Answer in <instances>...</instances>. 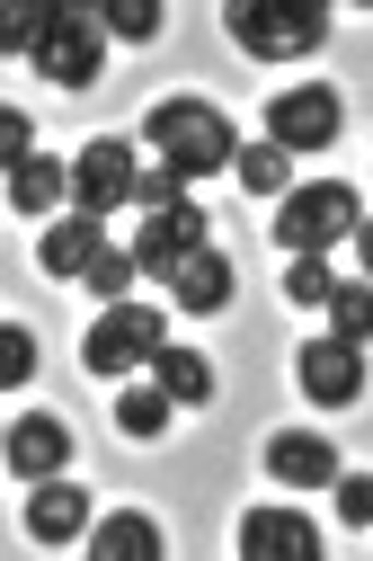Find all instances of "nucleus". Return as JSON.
I'll list each match as a JSON object with an SVG mask.
<instances>
[{
    "instance_id": "f3484780",
    "label": "nucleus",
    "mask_w": 373,
    "mask_h": 561,
    "mask_svg": "<svg viewBox=\"0 0 373 561\" xmlns=\"http://www.w3.org/2000/svg\"><path fill=\"white\" fill-rule=\"evenodd\" d=\"M62 196H71V170H62V161H45V152H36V161H19V170H10V215H54Z\"/></svg>"
},
{
    "instance_id": "a878e982",
    "label": "nucleus",
    "mask_w": 373,
    "mask_h": 561,
    "mask_svg": "<svg viewBox=\"0 0 373 561\" xmlns=\"http://www.w3.org/2000/svg\"><path fill=\"white\" fill-rule=\"evenodd\" d=\"M98 19H107V36H125V45L161 36V10H152V0H98Z\"/></svg>"
},
{
    "instance_id": "2eb2a0df",
    "label": "nucleus",
    "mask_w": 373,
    "mask_h": 561,
    "mask_svg": "<svg viewBox=\"0 0 373 561\" xmlns=\"http://www.w3.org/2000/svg\"><path fill=\"white\" fill-rule=\"evenodd\" d=\"M98 250H107L98 215H54V224H45V241H36L45 276H90V267H98Z\"/></svg>"
},
{
    "instance_id": "6e6552de",
    "label": "nucleus",
    "mask_w": 373,
    "mask_h": 561,
    "mask_svg": "<svg viewBox=\"0 0 373 561\" xmlns=\"http://www.w3.org/2000/svg\"><path fill=\"white\" fill-rule=\"evenodd\" d=\"M293 383H303L320 410H347L355 392H364V339H338V330H320L303 357H293Z\"/></svg>"
},
{
    "instance_id": "4be33fe9",
    "label": "nucleus",
    "mask_w": 373,
    "mask_h": 561,
    "mask_svg": "<svg viewBox=\"0 0 373 561\" xmlns=\"http://www.w3.org/2000/svg\"><path fill=\"white\" fill-rule=\"evenodd\" d=\"M133 276H142V259H133V250H116V241H107V250H98V267H90V276H81V286H90V295H98V304H125V286H133Z\"/></svg>"
},
{
    "instance_id": "c85d7f7f",
    "label": "nucleus",
    "mask_w": 373,
    "mask_h": 561,
    "mask_svg": "<svg viewBox=\"0 0 373 561\" xmlns=\"http://www.w3.org/2000/svg\"><path fill=\"white\" fill-rule=\"evenodd\" d=\"M0 161H36V125H27V107H0Z\"/></svg>"
},
{
    "instance_id": "a211bd4d",
    "label": "nucleus",
    "mask_w": 373,
    "mask_h": 561,
    "mask_svg": "<svg viewBox=\"0 0 373 561\" xmlns=\"http://www.w3.org/2000/svg\"><path fill=\"white\" fill-rule=\"evenodd\" d=\"M170 410H178L170 383H125V392H116V428H125L133 446H152V437L170 428Z\"/></svg>"
},
{
    "instance_id": "0eeeda50",
    "label": "nucleus",
    "mask_w": 373,
    "mask_h": 561,
    "mask_svg": "<svg viewBox=\"0 0 373 561\" xmlns=\"http://www.w3.org/2000/svg\"><path fill=\"white\" fill-rule=\"evenodd\" d=\"M133 144H107V134H98V144L81 152V161H71V215H116V205H133Z\"/></svg>"
},
{
    "instance_id": "412c9836",
    "label": "nucleus",
    "mask_w": 373,
    "mask_h": 561,
    "mask_svg": "<svg viewBox=\"0 0 373 561\" xmlns=\"http://www.w3.org/2000/svg\"><path fill=\"white\" fill-rule=\"evenodd\" d=\"M54 19H62L54 0H19V10L0 19V45H10V54H27V62H36V45L54 36Z\"/></svg>"
},
{
    "instance_id": "aec40b11",
    "label": "nucleus",
    "mask_w": 373,
    "mask_h": 561,
    "mask_svg": "<svg viewBox=\"0 0 373 561\" xmlns=\"http://www.w3.org/2000/svg\"><path fill=\"white\" fill-rule=\"evenodd\" d=\"M232 170H241L249 196H284V187H293V152H284V144H241Z\"/></svg>"
},
{
    "instance_id": "b1692460",
    "label": "nucleus",
    "mask_w": 373,
    "mask_h": 561,
    "mask_svg": "<svg viewBox=\"0 0 373 561\" xmlns=\"http://www.w3.org/2000/svg\"><path fill=\"white\" fill-rule=\"evenodd\" d=\"M320 312H329V330H338V339H373V286H338Z\"/></svg>"
},
{
    "instance_id": "20e7f679",
    "label": "nucleus",
    "mask_w": 373,
    "mask_h": 561,
    "mask_svg": "<svg viewBox=\"0 0 373 561\" xmlns=\"http://www.w3.org/2000/svg\"><path fill=\"white\" fill-rule=\"evenodd\" d=\"M161 347H170V321H161L152 304H98V321H90V339H81V366H90V383H98V375L152 366Z\"/></svg>"
},
{
    "instance_id": "cd10ccee",
    "label": "nucleus",
    "mask_w": 373,
    "mask_h": 561,
    "mask_svg": "<svg viewBox=\"0 0 373 561\" xmlns=\"http://www.w3.org/2000/svg\"><path fill=\"white\" fill-rule=\"evenodd\" d=\"M329 500H338L347 526H373V472H338V481H329Z\"/></svg>"
},
{
    "instance_id": "7ed1b4c3",
    "label": "nucleus",
    "mask_w": 373,
    "mask_h": 561,
    "mask_svg": "<svg viewBox=\"0 0 373 561\" xmlns=\"http://www.w3.org/2000/svg\"><path fill=\"white\" fill-rule=\"evenodd\" d=\"M355 187L347 179H312V187H284V215H276V241L293 259H320L329 241H355Z\"/></svg>"
},
{
    "instance_id": "dca6fc26",
    "label": "nucleus",
    "mask_w": 373,
    "mask_h": 561,
    "mask_svg": "<svg viewBox=\"0 0 373 561\" xmlns=\"http://www.w3.org/2000/svg\"><path fill=\"white\" fill-rule=\"evenodd\" d=\"M90 543H98V561H161V552H170V543H161V526L142 517V508L98 517V526H90Z\"/></svg>"
},
{
    "instance_id": "9d476101",
    "label": "nucleus",
    "mask_w": 373,
    "mask_h": 561,
    "mask_svg": "<svg viewBox=\"0 0 373 561\" xmlns=\"http://www.w3.org/2000/svg\"><path fill=\"white\" fill-rule=\"evenodd\" d=\"M241 552L249 561H320V526L303 508H249L241 517Z\"/></svg>"
},
{
    "instance_id": "1a4fd4ad",
    "label": "nucleus",
    "mask_w": 373,
    "mask_h": 561,
    "mask_svg": "<svg viewBox=\"0 0 373 561\" xmlns=\"http://www.w3.org/2000/svg\"><path fill=\"white\" fill-rule=\"evenodd\" d=\"M90 535V490L81 481H62V472H45V481H27V543H81Z\"/></svg>"
},
{
    "instance_id": "c756f323",
    "label": "nucleus",
    "mask_w": 373,
    "mask_h": 561,
    "mask_svg": "<svg viewBox=\"0 0 373 561\" xmlns=\"http://www.w3.org/2000/svg\"><path fill=\"white\" fill-rule=\"evenodd\" d=\"M355 259H364V276H373V224H355Z\"/></svg>"
},
{
    "instance_id": "ddd939ff",
    "label": "nucleus",
    "mask_w": 373,
    "mask_h": 561,
    "mask_svg": "<svg viewBox=\"0 0 373 561\" xmlns=\"http://www.w3.org/2000/svg\"><path fill=\"white\" fill-rule=\"evenodd\" d=\"M71 463V428L54 410H27V419H10V472L19 481H45V472H62Z\"/></svg>"
},
{
    "instance_id": "f257e3e1",
    "label": "nucleus",
    "mask_w": 373,
    "mask_h": 561,
    "mask_svg": "<svg viewBox=\"0 0 373 561\" xmlns=\"http://www.w3.org/2000/svg\"><path fill=\"white\" fill-rule=\"evenodd\" d=\"M142 144H152L178 179H213L241 161V134L232 116H222L213 99H152V116H142Z\"/></svg>"
},
{
    "instance_id": "f8f14e48",
    "label": "nucleus",
    "mask_w": 373,
    "mask_h": 561,
    "mask_svg": "<svg viewBox=\"0 0 373 561\" xmlns=\"http://www.w3.org/2000/svg\"><path fill=\"white\" fill-rule=\"evenodd\" d=\"M267 472L284 490H329L338 481V446L320 428H284V437H267Z\"/></svg>"
},
{
    "instance_id": "6ab92c4d",
    "label": "nucleus",
    "mask_w": 373,
    "mask_h": 561,
    "mask_svg": "<svg viewBox=\"0 0 373 561\" xmlns=\"http://www.w3.org/2000/svg\"><path fill=\"white\" fill-rule=\"evenodd\" d=\"M152 383H170L178 410L213 401V366H205V347H161V357H152Z\"/></svg>"
},
{
    "instance_id": "423d86ee",
    "label": "nucleus",
    "mask_w": 373,
    "mask_h": 561,
    "mask_svg": "<svg viewBox=\"0 0 373 561\" xmlns=\"http://www.w3.org/2000/svg\"><path fill=\"white\" fill-rule=\"evenodd\" d=\"M338 125H347V107H338V90H320V81L267 99V144H284V152H320V144H338Z\"/></svg>"
},
{
    "instance_id": "f03ea898",
    "label": "nucleus",
    "mask_w": 373,
    "mask_h": 561,
    "mask_svg": "<svg viewBox=\"0 0 373 561\" xmlns=\"http://www.w3.org/2000/svg\"><path fill=\"white\" fill-rule=\"evenodd\" d=\"M222 36H232L241 54H258V62H303V54H320L329 10H312V0H293V10H267V0H232V10H222Z\"/></svg>"
},
{
    "instance_id": "393cba45",
    "label": "nucleus",
    "mask_w": 373,
    "mask_h": 561,
    "mask_svg": "<svg viewBox=\"0 0 373 561\" xmlns=\"http://www.w3.org/2000/svg\"><path fill=\"white\" fill-rule=\"evenodd\" d=\"M284 295L303 304V312H320V304L338 295V276H329V259H293V267H284Z\"/></svg>"
},
{
    "instance_id": "bb28decb",
    "label": "nucleus",
    "mask_w": 373,
    "mask_h": 561,
    "mask_svg": "<svg viewBox=\"0 0 373 561\" xmlns=\"http://www.w3.org/2000/svg\"><path fill=\"white\" fill-rule=\"evenodd\" d=\"M27 375H36V330L0 321V383H27Z\"/></svg>"
},
{
    "instance_id": "5701e85b",
    "label": "nucleus",
    "mask_w": 373,
    "mask_h": 561,
    "mask_svg": "<svg viewBox=\"0 0 373 561\" xmlns=\"http://www.w3.org/2000/svg\"><path fill=\"white\" fill-rule=\"evenodd\" d=\"M170 205H187V179L170 161H152V170L133 179V215H170Z\"/></svg>"
},
{
    "instance_id": "39448f33",
    "label": "nucleus",
    "mask_w": 373,
    "mask_h": 561,
    "mask_svg": "<svg viewBox=\"0 0 373 561\" xmlns=\"http://www.w3.org/2000/svg\"><path fill=\"white\" fill-rule=\"evenodd\" d=\"M36 72H45L54 90H90V81L107 72V19H98V10H62L54 36L36 45Z\"/></svg>"
},
{
    "instance_id": "9b49d317",
    "label": "nucleus",
    "mask_w": 373,
    "mask_h": 561,
    "mask_svg": "<svg viewBox=\"0 0 373 561\" xmlns=\"http://www.w3.org/2000/svg\"><path fill=\"white\" fill-rule=\"evenodd\" d=\"M187 250H205V205L187 196V205H170V215H142V241H133V259H142V276H161L187 259Z\"/></svg>"
},
{
    "instance_id": "4468645a",
    "label": "nucleus",
    "mask_w": 373,
    "mask_h": 561,
    "mask_svg": "<svg viewBox=\"0 0 373 561\" xmlns=\"http://www.w3.org/2000/svg\"><path fill=\"white\" fill-rule=\"evenodd\" d=\"M161 286H170L178 312H222V304H232V259H222V250H187Z\"/></svg>"
}]
</instances>
